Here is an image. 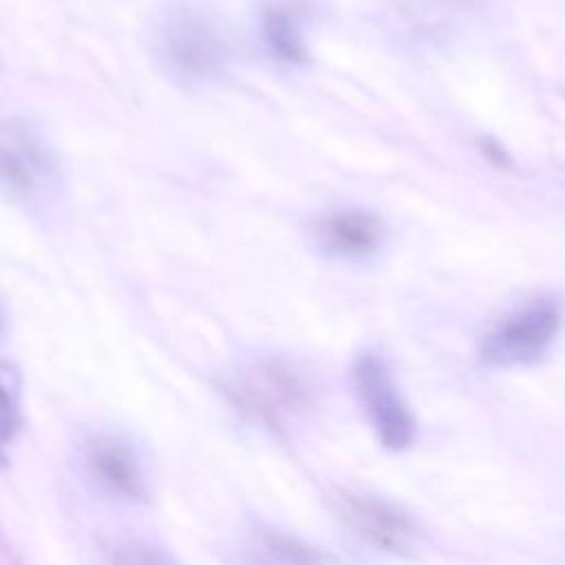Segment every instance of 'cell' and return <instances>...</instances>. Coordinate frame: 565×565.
I'll return each instance as SVG.
<instances>
[{
  "label": "cell",
  "mask_w": 565,
  "mask_h": 565,
  "mask_svg": "<svg viewBox=\"0 0 565 565\" xmlns=\"http://www.w3.org/2000/svg\"><path fill=\"white\" fill-rule=\"evenodd\" d=\"M0 190L29 210L51 205L62 190V166L49 139L20 117L0 119Z\"/></svg>",
  "instance_id": "2"
},
{
  "label": "cell",
  "mask_w": 565,
  "mask_h": 565,
  "mask_svg": "<svg viewBox=\"0 0 565 565\" xmlns=\"http://www.w3.org/2000/svg\"><path fill=\"white\" fill-rule=\"evenodd\" d=\"M335 512L351 532L382 552L395 556H413L417 552L419 527L415 519L382 497L366 492H340L335 499Z\"/></svg>",
  "instance_id": "6"
},
{
  "label": "cell",
  "mask_w": 565,
  "mask_h": 565,
  "mask_svg": "<svg viewBox=\"0 0 565 565\" xmlns=\"http://www.w3.org/2000/svg\"><path fill=\"white\" fill-rule=\"evenodd\" d=\"M563 327V305L536 296L499 320L481 340L479 358L492 369H516L541 360Z\"/></svg>",
  "instance_id": "4"
},
{
  "label": "cell",
  "mask_w": 565,
  "mask_h": 565,
  "mask_svg": "<svg viewBox=\"0 0 565 565\" xmlns=\"http://www.w3.org/2000/svg\"><path fill=\"white\" fill-rule=\"evenodd\" d=\"M230 399L269 428L287 426L309 404V384L300 369L280 355H256L225 382Z\"/></svg>",
  "instance_id": "3"
},
{
  "label": "cell",
  "mask_w": 565,
  "mask_h": 565,
  "mask_svg": "<svg viewBox=\"0 0 565 565\" xmlns=\"http://www.w3.org/2000/svg\"><path fill=\"white\" fill-rule=\"evenodd\" d=\"M311 238L324 256L358 263L380 252L384 243V225L369 210L338 207L311 223Z\"/></svg>",
  "instance_id": "8"
},
{
  "label": "cell",
  "mask_w": 565,
  "mask_h": 565,
  "mask_svg": "<svg viewBox=\"0 0 565 565\" xmlns=\"http://www.w3.org/2000/svg\"><path fill=\"white\" fill-rule=\"evenodd\" d=\"M152 53L163 73L183 86L218 82L232 64V46L221 22L190 2H174L152 26Z\"/></svg>",
  "instance_id": "1"
},
{
  "label": "cell",
  "mask_w": 565,
  "mask_h": 565,
  "mask_svg": "<svg viewBox=\"0 0 565 565\" xmlns=\"http://www.w3.org/2000/svg\"><path fill=\"white\" fill-rule=\"evenodd\" d=\"M22 426V375L11 360H0V459Z\"/></svg>",
  "instance_id": "10"
},
{
  "label": "cell",
  "mask_w": 565,
  "mask_h": 565,
  "mask_svg": "<svg viewBox=\"0 0 565 565\" xmlns=\"http://www.w3.org/2000/svg\"><path fill=\"white\" fill-rule=\"evenodd\" d=\"M351 377L358 402L380 444L388 450L408 448L415 437V419L386 362L377 353L364 351L353 360Z\"/></svg>",
  "instance_id": "5"
},
{
  "label": "cell",
  "mask_w": 565,
  "mask_h": 565,
  "mask_svg": "<svg viewBox=\"0 0 565 565\" xmlns=\"http://www.w3.org/2000/svg\"><path fill=\"white\" fill-rule=\"evenodd\" d=\"M260 40L280 64L298 66L309 57L305 22L296 0H265L258 15Z\"/></svg>",
  "instance_id": "9"
},
{
  "label": "cell",
  "mask_w": 565,
  "mask_h": 565,
  "mask_svg": "<svg viewBox=\"0 0 565 565\" xmlns=\"http://www.w3.org/2000/svg\"><path fill=\"white\" fill-rule=\"evenodd\" d=\"M106 565H177V561L159 545L141 539H121L108 547Z\"/></svg>",
  "instance_id": "11"
},
{
  "label": "cell",
  "mask_w": 565,
  "mask_h": 565,
  "mask_svg": "<svg viewBox=\"0 0 565 565\" xmlns=\"http://www.w3.org/2000/svg\"><path fill=\"white\" fill-rule=\"evenodd\" d=\"M82 457L88 477L108 497L128 503L148 499L146 472L128 439L113 433H97L84 444Z\"/></svg>",
  "instance_id": "7"
}]
</instances>
